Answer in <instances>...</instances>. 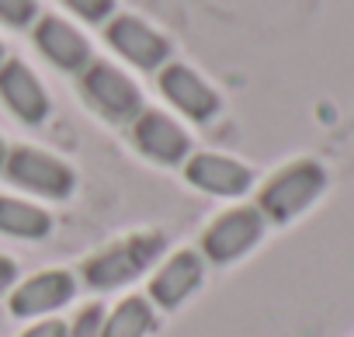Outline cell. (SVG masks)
Segmentation results:
<instances>
[{"mask_svg": "<svg viewBox=\"0 0 354 337\" xmlns=\"http://www.w3.org/2000/svg\"><path fill=\"white\" fill-rule=\"evenodd\" d=\"M77 295V278L66 268H46L35 271L32 278H25L21 285H15L11 292V313L18 320L28 316H49L56 309H63L66 302H73Z\"/></svg>", "mask_w": 354, "mask_h": 337, "instance_id": "8", "label": "cell"}, {"mask_svg": "<svg viewBox=\"0 0 354 337\" xmlns=\"http://www.w3.org/2000/svg\"><path fill=\"white\" fill-rule=\"evenodd\" d=\"M80 87L87 94V101L111 122H136L139 111L146 108L142 104V91L136 87V80L111 66V63H91L84 73H80Z\"/></svg>", "mask_w": 354, "mask_h": 337, "instance_id": "5", "label": "cell"}, {"mask_svg": "<svg viewBox=\"0 0 354 337\" xmlns=\"http://www.w3.org/2000/svg\"><path fill=\"white\" fill-rule=\"evenodd\" d=\"M15 282H18V264L8 254H0V295H4Z\"/></svg>", "mask_w": 354, "mask_h": 337, "instance_id": "20", "label": "cell"}, {"mask_svg": "<svg viewBox=\"0 0 354 337\" xmlns=\"http://www.w3.org/2000/svg\"><path fill=\"white\" fill-rule=\"evenodd\" d=\"M0 21L11 28H32L39 21V0H0Z\"/></svg>", "mask_w": 354, "mask_h": 337, "instance_id": "16", "label": "cell"}, {"mask_svg": "<svg viewBox=\"0 0 354 337\" xmlns=\"http://www.w3.org/2000/svg\"><path fill=\"white\" fill-rule=\"evenodd\" d=\"M326 171L316 160H292L281 171H274L261 192H257V209L268 223H292L302 216L323 192H326Z\"/></svg>", "mask_w": 354, "mask_h": 337, "instance_id": "1", "label": "cell"}, {"mask_svg": "<svg viewBox=\"0 0 354 337\" xmlns=\"http://www.w3.org/2000/svg\"><path fill=\"white\" fill-rule=\"evenodd\" d=\"M205 282V261L198 251L185 247L170 254L160 271L149 278V302L160 306V309H177L192 292H198Z\"/></svg>", "mask_w": 354, "mask_h": 337, "instance_id": "10", "label": "cell"}, {"mask_svg": "<svg viewBox=\"0 0 354 337\" xmlns=\"http://www.w3.org/2000/svg\"><path fill=\"white\" fill-rule=\"evenodd\" d=\"M104 39L122 60L139 70H163L170 60V42L136 15H115L104 25Z\"/></svg>", "mask_w": 354, "mask_h": 337, "instance_id": "6", "label": "cell"}, {"mask_svg": "<svg viewBox=\"0 0 354 337\" xmlns=\"http://www.w3.org/2000/svg\"><path fill=\"white\" fill-rule=\"evenodd\" d=\"M0 233L18 240H46L53 233V216L35 202L0 195Z\"/></svg>", "mask_w": 354, "mask_h": 337, "instance_id": "14", "label": "cell"}, {"mask_svg": "<svg viewBox=\"0 0 354 337\" xmlns=\"http://www.w3.org/2000/svg\"><path fill=\"white\" fill-rule=\"evenodd\" d=\"M167 240L160 233H132L104 251H97L94 257H87L84 264V282L97 292L108 289H122L132 278H139L142 271L153 268V261L163 254Z\"/></svg>", "mask_w": 354, "mask_h": 337, "instance_id": "2", "label": "cell"}, {"mask_svg": "<svg viewBox=\"0 0 354 337\" xmlns=\"http://www.w3.org/2000/svg\"><path fill=\"white\" fill-rule=\"evenodd\" d=\"M4 160H8V143H4V136H0V167H4Z\"/></svg>", "mask_w": 354, "mask_h": 337, "instance_id": "21", "label": "cell"}, {"mask_svg": "<svg viewBox=\"0 0 354 337\" xmlns=\"http://www.w3.org/2000/svg\"><path fill=\"white\" fill-rule=\"evenodd\" d=\"M0 171L8 174L11 185L25 188V192H35L42 199H70L73 188H77V174L73 167L46 149H35V146H11L8 149V160Z\"/></svg>", "mask_w": 354, "mask_h": 337, "instance_id": "3", "label": "cell"}, {"mask_svg": "<svg viewBox=\"0 0 354 337\" xmlns=\"http://www.w3.org/2000/svg\"><path fill=\"white\" fill-rule=\"evenodd\" d=\"M185 178L205 195L216 199H240L254 185V171L247 163L223 156V153H192L185 160Z\"/></svg>", "mask_w": 354, "mask_h": 337, "instance_id": "9", "label": "cell"}, {"mask_svg": "<svg viewBox=\"0 0 354 337\" xmlns=\"http://www.w3.org/2000/svg\"><path fill=\"white\" fill-rule=\"evenodd\" d=\"M18 337H66V323L63 320H39L35 327H28Z\"/></svg>", "mask_w": 354, "mask_h": 337, "instance_id": "19", "label": "cell"}, {"mask_svg": "<svg viewBox=\"0 0 354 337\" xmlns=\"http://www.w3.org/2000/svg\"><path fill=\"white\" fill-rule=\"evenodd\" d=\"M104 327V306H87L73 316V323H66V337H101Z\"/></svg>", "mask_w": 354, "mask_h": 337, "instance_id": "18", "label": "cell"}, {"mask_svg": "<svg viewBox=\"0 0 354 337\" xmlns=\"http://www.w3.org/2000/svg\"><path fill=\"white\" fill-rule=\"evenodd\" d=\"M0 63H4V42H0Z\"/></svg>", "mask_w": 354, "mask_h": 337, "instance_id": "22", "label": "cell"}, {"mask_svg": "<svg viewBox=\"0 0 354 337\" xmlns=\"http://www.w3.org/2000/svg\"><path fill=\"white\" fill-rule=\"evenodd\" d=\"M0 98H4V104L21 122H28V125L46 122L49 111H53V101H49L46 84L21 60H4V63H0Z\"/></svg>", "mask_w": 354, "mask_h": 337, "instance_id": "13", "label": "cell"}, {"mask_svg": "<svg viewBox=\"0 0 354 337\" xmlns=\"http://www.w3.org/2000/svg\"><path fill=\"white\" fill-rule=\"evenodd\" d=\"M156 84H160L163 98L181 115H188L192 122H209L223 108V98L216 94V87L202 73H195L192 66H185V63H167L160 70Z\"/></svg>", "mask_w": 354, "mask_h": 337, "instance_id": "7", "label": "cell"}, {"mask_svg": "<svg viewBox=\"0 0 354 337\" xmlns=\"http://www.w3.org/2000/svg\"><path fill=\"white\" fill-rule=\"evenodd\" d=\"M156 327V306L146 295H125L111 313H104L101 337H146Z\"/></svg>", "mask_w": 354, "mask_h": 337, "instance_id": "15", "label": "cell"}, {"mask_svg": "<svg viewBox=\"0 0 354 337\" xmlns=\"http://www.w3.org/2000/svg\"><path fill=\"white\" fill-rule=\"evenodd\" d=\"M268 219L261 216L257 206H236L226 209L223 216H216L205 233H202V257L212 264H233L240 257H247L261 237H264Z\"/></svg>", "mask_w": 354, "mask_h": 337, "instance_id": "4", "label": "cell"}, {"mask_svg": "<svg viewBox=\"0 0 354 337\" xmlns=\"http://www.w3.org/2000/svg\"><path fill=\"white\" fill-rule=\"evenodd\" d=\"M32 28H35V46H39V53H42L53 66H59V70H66V73H84V70L94 63V53H91L87 35H84L80 28H73L66 18L46 15V18H39Z\"/></svg>", "mask_w": 354, "mask_h": 337, "instance_id": "12", "label": "cell"}, {"mask_svg": "<svg viewBox=\"0 0 354 337\" xmlns=\"http://www.w3.org/2000/svg\"><path fill=\"white\" fill-rule=\"evenodd\" d=\"M63 4L91 25H108L115 18V0H63Z\"/></svg>", "mask_w": 354, "mask_h": 337, "instance_id": "17", "label": "cell"}, {"mask_svg": "<svg viewBox=\"0 0 354 337\" xmlns=\"http://www.w3.org/2000/svg\"><path fill=\"white\" fill-rule=\"evenodd\" d=\"M132 139H136V146H139L149 160L167 163V167L185 163V160L192 156V139H188V132L177 125L170 115H163V111H156V108H142V111H139V118L132 122Z\"/></svg>", "mask_w": 354, "mask_h": 337, "instance_id": "11", "label": "cell"}]
</instances>
